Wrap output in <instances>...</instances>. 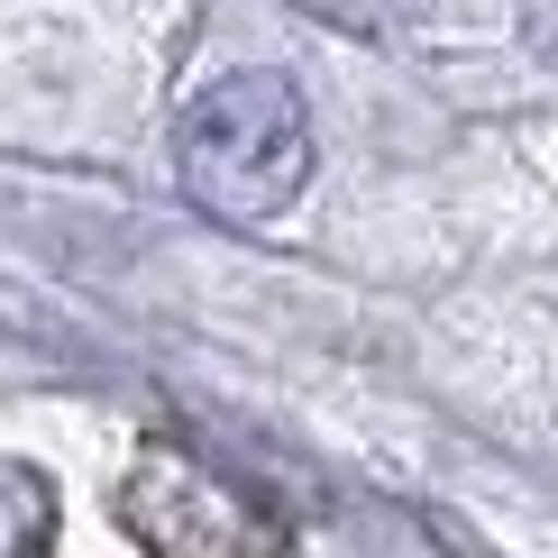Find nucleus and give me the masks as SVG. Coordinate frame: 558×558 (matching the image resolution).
<instances>
[{
	"label": "nucleus",
	"instance_id": "nucleus-2",
	"mask_svg": "<svg viewBox=\"0 0 558 558\" xmlns=\"http://www.w3.org/2000/svg\"><path fill=\"white\" fill-rule=\"evenodd\" d=\"M120 522L147 541V558H275V522L183 449H147L129 468Z\"/></svg>",
	"mask_w": 558,
	"mask_h": 558
},
{
	"label": "nucleus",
	"instance_id": "nucleus-1",
	"mask_svg": "<svg viewBox=\"0 0 558 558\" xmlns=\"http://www.w3.org/2000/svg\"><path fill=\"white\" fill-rule=\"evenodd\" d=\"M174 174L211 220H275L312 174V120L284 74H229L174 120Z\"/></svg>",
	"mask_w": 558,
	"mask_h": 558
},
{
	"label": "nucleus",
	"instance_id": "nucleus-3",
	"mask_svg": "<svg viewBox=\"0 0 558 558\" xmlns=\"http://www.w3.org/2000/svg\"><path fill=\"white\" fill-rule=\"evenodd\" d=\"M46 549H56V485L0 458V558H46Z\"/></svg>",
	"mask_w": 558,
	"mask_h": 558
}]
</instances>
